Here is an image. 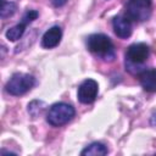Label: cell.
<instances>
[{"instance_id": "1", "label": "cell", "mask_w": 156, "mask_h": 156, "mask_svg": "<svg viewBox=\"0 0 156 156\" xmlns=\"http://www.w3.org/2000/svg\"><path fill=\"white\" fill-rule=\"evenodd\" d=\"M88 50L95 55H99L106 61H112L115 58L113 44L111 39L105 34H91L87 39Z\"/></svg>"}, {"instance_id": "2", "label": "cell", "mask_w": 156, "mask_h": 156, "mask_svg": "<svg viewBox=\"0 0 156 156\" xmlns=\"http://www.w3.org/2000/svg\"><path fill=\"white\" fill-rule=\"evenodd\" d=\"M74 108L72 105L66 102H56L51 105L46 113V121L54 127H60L68 123L74 117Z\"/></svg>"}, {"instance_id": "3", "label": "cell", "mask_w": 156, "mask_h": 156, "mask_svg": "<svg viewBox=\"0 0 156 156\" xmlns=\"http://www.w3.org/2000/svg\"><path fill=\"white\" fill-rule=\"evenodd\" d=\"M35 84V78L27 73H15L5 85L9 94L13 96H20L29 91Z\"/></svg>"}, {"instance_id": "4", "label": "cell", "mask_w": 156, "mask_h": 156, "mask_svg": "<svg viewBox=\"0 0 156 156\" xmlns=\"http://www.w3.org/2000/svg\"><path fill=\"white\" fill-rule=\"evenodd\" d=\"M152 10L151 0H129L126 6V17L130 21L144 22L149 20Z\"/></svg>"}, {"instance_id": "5", "label": "cell", "mask_w": 156, "mask_h": 156, "mask_svg": "<svg viewBox=\"0 0 156 156\" xmlns=\"http://www.w3.org/2000/svg\"><path fill=\"white\" fill-rule=\"evenodd\" d=\"M150 49L144 43H135L128 46L126 51V67L130 69L133 66L141 65L149 57Z\"/></svg>"}, {"instance_id": "6", "label": "cell", "mask_w": 156, "mask_h": 156, "mask_svg": "<svg viewBox=\"0 0 156 156\" xmlns=\"http://www.w3.org/2000/svg\"><path fill=\"white\" fill-rule=\"evenodd\" d=\"M99 85L94 79H85L78 88V100L82 104H91L98 96Z\"/></svg>"}, {"instance_id": "7", "label": "cell", "mask_w": 156, "mask_h": 156, "mask_svg": "<svg viewBox=\"0 0 156 156\" xmlns=\"http://www.w3.org/2000/svg\"><path fill=\"white\" fill-rule=\"evenodd\" d=\"M115 34L122 39H127L132 35V21L126 16H116L112 21Z\"/></svg>"}, {"instance_id": "8", "label": "cell", "mask_w": 156, "mask_h": 156, "mask_svg": "<svg viewBox=\"0 0 156 156\" xmlns=\"http://www.w3.org/2000/svg\"><path fill=\"white\" fill-rule=\"evenodd\" d=\"M61 38H62V29L58 26H54L44 33L41 38V45L45 49H52L58 45Z\"/></svg>"}, {"instance_id": "9", "label": "cell", "mask_w": 156, "mask_h": 156, "mask_svg": "<svg viewBox=\"0 0 156 156\" xmlns=\"http://www.w3.org/2000/svg\"><path fill=\"white\" fill-rule=\"evenodd\" d=\"M139 82L145 91L155 93L156 91V68L141 71L139 73Z\"/></svg>"}, {"instance_id": "10", "label": "cell", "mask_w": 156, "mask_h": 156, "mask_svg": "<svg viewBox=\"0 0 156 156\" xmlns=\"http://www.w3.org/2000/svg\"><path fill=\"white\" fill-rule=\"evenodd\" d=\"M108 152V150H107V147L102 144V143H98V141H95V143H91L90 145H88L82 152H80V155H93V156H104V155H106Z\"/></svg>"}, {"instance_id": "11", "label": "cell", "mask_w": 156, "mask_h": 156, "mask_svg": "<svg viewBox=\"0 0 156 156\" xmlns=\"http://www.w3.org/2000/svg\"><path fill=\"white\" fill-rule=\"evenodd\" d=\"M26 26H27V23L21 22V23H18V24L13 26L12 28H9V29L6 30V33H5L6 38H7L9 40H11V41H16V40L21 39V37L23 35V33H24V30H26Z\"/></svg>"}, {"instance_id": "12", "label": "cell", "mask_w": 156, "mask_h": 156, "mask_svg": "<svg viewBox=\"0 0 156 156\" xmlns=\"http://www.w3.org/2000/svg\"><path fill=\"white\" fill-rule=\"evenodd\" d=\"M17 10V5L12 1L1 0V18L5 20L7 17H11Z\"/></svg>"}, {"instance_id": "13", "label": "cell", "mask_w": 156, "mask_h": 156, "mask_svg": "<svg viewBox=\"0 0 156 156\" xmlns=\"http://www.w3.org/2000/svg\"><path fill=\"white\" fill-rule=\"evenodd\" d=\"M39 16V13H38V11H34V10H28L24 15H23V21L22 22H24V23H30V22H33L37 17Z\"/></svg>"}, {"instance_id": "14", "label": "cell", "mask_w": 156, "mask_h": 156, "mask_svg": "<svg viewBox=\"0 0 156 156\" xmlns=\"http://www.w3.org/2000/svg\"><path fill=\"white\" fill-rule=\"evenodd\" d=\"M50 1L55 7H60V6H62L67 2V0H50Z\"/></svg>"}, {"instance_id": "15", "label": "cell", "mask_w": 156, "mask_h": 156, "mask_svg": "<svg viewBox=\"0 0 156 156\" xmlns=\"http://www.w3.org/2000/svg\"><path fill=\"white\" fill-rule=\"evenodd\" d=\"M150 123H151L152 126H156V112H155V113H152L151 119H150Z\"/></svg>"}]
</instances>
